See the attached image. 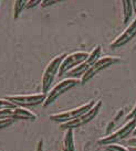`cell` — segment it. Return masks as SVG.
<instances>
[{
	"label": "cell",
	"instance_id": "6da1fadb",
	"mask_svg": "<svg viewBox=\"0 0 136 151\" xmlns=\"http://www.w3.org/2000/svg\"><path fill=\"white\" fill-rule=\"evenodd\" d=\"M79 84H81V80L77 78V77H68V78L59 82L54 87H52L48 92L47 98H46V101L43 103V107H48L51 104H53L61 95H63L64 93H67L71 88L75 87Z\"/></svg>",
	"mask_w": 136,
	"mask_h": 151
},
{
	"label": "cell",
	"instance_id": "7a4b0ae2",
	"mask_svg": "<svg viewBox=\"0 0 136 151\" xmlns=\"http://www.w3.org/2000/svg\"><path fill=\"white\" fill-rule=\"evenodd\" d=\"M65 56H67L65 53L59 54L58 56H55L53 60H51V62L48 64V66L46 67L42 76V93L48 94V92L52 88L53 81H54L55 76L59 74L61 63H62V61H63Z\"/></svg>",
	"mask_w": 136,
	"mask_h": 151
},
{
	"label": "cell",
	"instance_id": "3957f363",
	"mask_svg": "<svg viewBox=\"0 0 136 151\" xmlns=\"http://www.w3.org/2000/svg\"><path fill=\"white\" fill-rule=\"evenodd\" d=\"M136 128V118L129 119L127 122L122 126L119 130H116L115 132H112L106 137H103L98 140V143L102 146H106V145H112V143H117L119 141L123 140V139L127 138L131 134Z\"/></svg>",
	"mask_w": 136,
	"mask_h": 151
},
{
	"label": "cell",
	"instance_id": "277c9868",
	"mask_svg": "<svg viewBox=\"0 0 136 151\" xmlns=\"http://www.w3.org/2000/svg\"><path fill=\"white\" fill-rule=\"evenodd\" d=\"M101 53H102V46L96 45L93 50H92V52L89 54L88 59L85 60L84 62H82L81 64H79L77 66L72 68L71 71H69L68 73H65V75L68 76V77H77V78L82 77V76L86 73V71L89 70L90 67L92 66V65L101 58Z\"/></svg>",
	"mask_w": 136,
	"mask_h": 151
},
{
	"label": "cell",
	"instance_id": "5b68a950",
	"mask_svg": "<svg viewBox=\"0 0 136 151\" xmlns=\"http://www.w3.org/2000/svg\"><path fill=\"white\" fill-rule=\"evenodd\" d=\"M101 108H102V101H96L95 104H94V106L90 109L89 111H86L85 114L81 115V116L77 117V119H73V120H70V122L61 124L60 127H61V129L68 130V129H74V128L83 126V125L90 122L92 119H94V118L96 117V115L100 113Z\"/></svg>",
	"mask_w": 136,
	"mask_h": 151
},
{
	"label": "cell",
	"instance_id": "8992f818",
	"mask_svg": "<svg viewBox=\"0 0 136 151\" xmlns=\"http://www.w3.org/2000/svg\"><path fill=\"white\" fill-rule=\"evenodd\" d=\"M96 101H91L89 103H86L84 105L80 106V107H77L74 109H71V110H67V111H63V113H59V114H52L49 116L50 120L55 122H60V124H63V122H70V120H73V119H77V117H80L81 115L85 114L86 111H89L90 109L92 108L95 104Z\"/></svg>",
	"mask_w": 136,
	"mask_h": 151
},
{
	"label": "cell",
	"instance_id": "52a82bcc",
	"mask_svg": "<svg viewBox=\"0 0 136 151\" xmlns=\"http://www.w3.org/2000/svg\"><path fill=\"white\" fill-rule=\"evenodd\" d=\"M119 61H121V59H119V58H115V56H104V58H100V59L86 71V73H85L84 75L81 77V84H85L86 82H89L91 78H93L94 76L96 75L98 73H100L101 71H103L104 68H106V67L113 65L114 63H117Z\"/></svg>",
	"mask_w": 136,
	"mask_h": 151
},
{
	"label": "cell",
	"instance_id": "ba28073f",
	"mask_svg": "<svg viewBox=\"0 0 136 151\" xmlns=\"http://www.w3.org/2000/svg\"><path fill=\"white\" fill-rule=\"evenodd\" d=\"M6 98L13 103L14 105L28 107V106H37L43 104L47 98V94L39 93V94H30V95H9Z\"/></svg>",
	"mask_w": 136,
	"mask_h": 151
},
{
	"label": "cell",
	"instance_id": "9c48e42d",
	"mask_svg": "<svg viewBox=\"0 0 136 151\" xmlns=\"http://www.w3.org/2000/svg\"><path fill=\"white\" fill-rule=\"evenodd\" d=\"M0 118H10L13 120H35L37 115L27 107L16 106L13 108H4L0 110Z\"/></svg>",
	"mask_w": 136,
	"mask_h": 151
},
{
	"label": "cell",
	"instance_id": "30bf717a",
	"mask_svg": "<svg viewBox=\"0 0 136 151\" xmlns=\"http://www.w3.org/2000/svg\"><path fill=\"white\" fill-rule=\"evenodd\" d=\"M90 53L88 52H74L71 54H67V56L63 59L61 66L59 70V74L58 76H63L65 75V73H68L69 71H71L72 68L77 66L79 64H81L82 62H84L85 60L88 59Z\"/></svg>",
	"mask_w": 136,
	"mask_h": 151
},
{
	"label": "cell",
	"instance_id": "8fae6325",
	"mask_svg": "<svg viewBox=\"0 0 136 151\" xmlns=\"http://www.w3.org/2000/svg\"><path fill=\"white\" fill-rule=\"evenodd\" d=\"M136 37V18L133 20V22L128 25L126 29L124 30L122 34H119L117 38L115 39L113 42L111 43V47L112 49H117L123 46L124 44L128 43L133 38Z\"/></svg>",
	"mask_w": 136,
	"mask_h": 151
},
{
	"label": "cell",
	"instance_id": "7c38bea8",
	"mask_svg": "<svg viewBox=\"0 0 136 151\" xmlns=\"http://www.w3.org/2000/svg\"><path fill=\"white\" fill-rule=\"evenodd\" d=\"M63 150L64 151H77L74 143V134L73 129H68L65 131L63 139Z\"/></svg>",
	"mask_w": 136,
	"mask_h": 151
},
{
	"label": "cell",
	"instance_id": "4fadbf2b",
	"mask_svg": "<svg viewBox=\"0 0 136 151\" xmlns=\"http://www.w3.org/2000/svg\"><path fill=\"white\" fill-rule=\"evenodd\" d=\"M122 7H123V23L127 24L134 12L132 0H122Z\"/></svg>",
	"mask_w": 136,
	"mask_h": 151
},
{
	"label": "cell",
	"instance_id": "5bb4252c",
	"mask_svg": "<svg viewBox=\"0 0 136 151\" xmlns=\"http://www.w3.org/2000/svg\"><path fill=\"white\" fill-rule=\"evenodd\" d=\"M30 2V0H16L13 6V17L14 19H18L19 14L22 12L23 9L27 8V4Z\"/></svg>",
	"mask_w": 136,
	"mask_h": 151
},
{
	"label": "cell",
	"instance_id": "9a60e30c",
	"mask_svg": "<svg viewBox=\"0 0 136 151\" xmlns=\"http://www.w3.org/2000/svg\"><path fill=\"white\" fill-rule=\"evenodd\" d=\"M104 147H105V149H106L107 151H131L129 149L123 147V146H121V145H117V143L106 145V146H104Z\"/></svg>",
	"mask_w": 136,
	"mask_h": 151
},
{
	"label": "cell",
	"instance_id": "2e32d148",
	"mask_svg": "<svg viewBox=\"0 0 136 151\" xmlns=\"http://www.w3.org/2000/svg\"><path fill=\"white\" fill-rule=\"evenodd\" d=\"M17 105H14L13 103H11L10 101H8L7 98H0V110L4 108H13Z\"/></svg>",
	"mask_w": 136,
	"mask_h": 151
},
{
	"label": "cell",
	"instance_id": "e0dca14e",
	"mask_svg": "<svg viewBox=\"0 0 136 151\" xmlns=\"http://www.w3.org/2000/svg\"><path fill=\"white\" fill-rule=\"evenodd\" d=\"M13 122H14V120L10 119V118H0V129L9 127L10 125H12Z\"/></svg>",
	"mask_w": 136,
	"mask_h": 151
},
{
	"label": "cell",
	"instance_id": "ac0fdd59",
	"mask_svg": "<svg viewBox=\"0 0 136 151\" xmlns=\"http://www.w3.org/2000/svg\"><path fill=\"white\" fill-rule=\"evenodd\" d=\"M62 0H43L42 4H41V7L42 8H46V7H50V6H53L54 4H58Z\"/></svg>",
	"mask_w": 136,
	"mask_h": 151
},
{
	"label": "cell",
	"instance_id": "d6986e66",
	"mask_svg": "<svg viewBox=\"0 0 136 151\" xmlns=\"http://www.w3.org/2000/svg\"><path fill=\"white\" fill-rule=\"evenodd\" d=\"M43 0H30V2L27 4V9H31L34 8L35 6H38L39 4H42Z\"/></svg>",
	"mask_w": 136,
	"mask_h": 151
},
{
	"label": "cell",
	"instance_id": "ffe728a7",
	"mask_svg": "<svg viewBox=\"0 0 136 151\" xmlns=\"http://www.w3.org/2000/svg\"><path fill=\"white\" fill-rule=\"evenodd\" d=\"M133 118H136V105H135V107L133 108L132 111L126 116V120H129V119H133Z\"/></svg>",
	"mask_w": 136,
	"mask_h": 151
},
{
	"label": "cell",
	"instance_id": "44dd1931",
	"mask_svg": "<svg viewBox=\"0 0 136 151\" xmlns=\"http://www.w3.org/2000/svg\"><path fill=\"white\" fill-rule=\"evenodd\" d=\"M43 140H40L38 143V150L37 151H42L43 150Z\"/></svg>",
	"mask_w": 136,
	"mask_h": 151
},
{
	"label": "cell",
	"instance_id": "7402d4cb",
	"mask_svg": "<svg viewBox=\"0 0 136 151\" xmlns=\"http://www.w3.org/2000/svg\"><path fill=\"white\" fill-rule=\"evenodd\" d=\"M132 4H133V10L136 13V0H132Z\"/></svg>",
	"mask_w": 136,
	"mask_h": 151
},
{
	"label": "cell",
	"instance_id": "603a6c76",
	"mask_svg": "<svg viewBox=\"0 0 136 151\" xmlns=\"http://www.w3.org/2000/svg\"><path fill=\"white\" fill-rule=\"evenodd\" d=\"M128 149L131 151H136V146H132V147H129Z\"/></svg>",
	"mask_w": 136,
	"mask_h": 151
},
{
	"label": "cell",
	"instance_id": "cb8c5ba5",
	"mask_svg": "<svg viewBox=\"0 0 136 151\" xmlns=\"http://www.w3.org/2000/svg\"><path fill=\"white\" fill-rule=\"evenodd\" d=\"M133 134H134V136H135V137H136V128H135V130L133 131Z\"/></svg>",
	"mask_w": 136,
	"mask_h": 151
}]
</instances>
